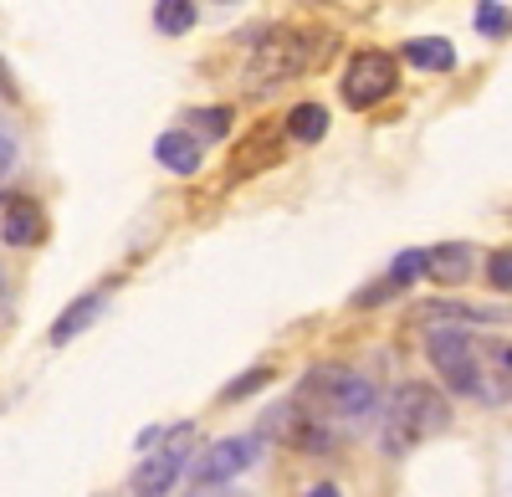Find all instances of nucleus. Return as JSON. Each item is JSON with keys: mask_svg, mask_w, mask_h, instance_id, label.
<instances>
[{"mask_svg": "<svg viewBox=\"0 0 512 497\" xmlns=\"http://www.w3.org/2000/svg\"><path fill=\"white\" fill-rule=\"evenodd\" d=\"M425 359L441 369V380L456 395H472L482 405H507L512 400V344L477 339L472 328H431Z\"/></svg>", "mask_w": 512, "mask_h": 497, "instance_id": "obj_1", "label": "nucleus"}, {"mask_svg": "<svg viewBox=\"0 0 512 497\" xmlns=\"http://www.w3.org/2000/svg\"><path fill=\"white\" fill-rule=\"evenodd\" d=\"M441 431H451V405H446V395H441L436 385L410 380V385H400V390L390 395L379 441H384V451H390V457H410L415 446L436 441Z\"/></svg>", "mask_w": 512, "mask_h": 497, "instance_id": "obj_2", "label": "nucleus"}, {"mask_svg": "<svg viewBox=\"0 0 512 497\" xmlns=\"http://www.w3.org/2000/svg\"><path fill=\"white\" fill-rule=\"evenodd\" d=\"M297 395H303L308 405H318L333 426H359V421H369V416H374V400H379L374 385L359 375V369H338V364L313 369Z\"/></svg>", "mask_w": 512, "mask_h": 497, "instance_id": "obj_3", "label": "nucleus"}, {"mask_svg": "<svg viewBox=\"0 0 512 497\" xmlns=\"http://www.w3.org/2000/svg\"><path fill=\"white\" fill-rule=\"evenodd\" d=\"M323 52H313V36L303 31H272L256 41V52H251V67H246V88L251 93H272L282 88V82L292 77H303Z\"/></svg>", "mask_w": 512, "mask_h": 497, "instance_id": "obj_4", "label": "nucleus"}, {"mask_svg": "<svg viewBox=\"0 0 512 497\" xmlns=\"http://www.w3.org/2000/svg\"><path fill=\"white\" fill-rule=\"evenodd\" d=\"M395 82H400V62L390 52H359L344 67V103L349 108H379L395 93Z\"/></svg>", "mask_w": 512, "mask_h": 497, "instance_id": "obj_5", "label": "nucleus"}, {"mask_svg": "<svg viewBox=\"0 0 512 497\" xmlns=\"http://www.w3.org/2000/svg\"><path fill=\"white\" fill-rule=\"evenodd\" d=\"M185 441H190V426H180L175 436H169V446H159L154 457H144L134 467V497H169V487H175V477L185 472Z\"/></svg>", "mask_w": 512, "mask_h": 497, "instance_id": "obj_6", "label": "nucleus"}, {"mask_svg": "<svg viewBox=\"0 0 512 497\" xmlns=\"http://www.w3.org/2000/svg\"><path fill=\"white\" fill-rule=\"evenodd\" d=\"M256 457H262V441L256 436H226L195 462V482H236Z\"/></svg>", "mask_w": 512, "mask_h": 497, "instance_id": "obj_7", "label": "nucleus"}, {"mask_svg": "<svg viewBox=\"0 0 512 497\" xmlns=\"http://www.w3.org/2000/svg\"><path fill=\"white\" fill-rule=\"evenodd\" d=\"M282 139H287V129H277V123H256V129L236 144V154H231V175L246 180V175H262V170H272V164H282Z\"/></svg>", "mask_w": 512, "mask_h": 497, "instance_id": "obj_8", "label": "nucleus"}, {"mask_svg": "<svg viewBox=\"0 0 512 497\" xmlns=\"http://www.w3.org/2000/svg\"><path fill=\"white\" fill-rule=\"evenodd\" d=\"M420 277H431L441 287H456L472 277V246L466 241H446V246H431V252H420Z\"/></svg>", "mask_w": 512, "mask_h": 497, "instance_id": "obj_9", "label": "nucleus"}, {"mask_svg": "<svg viewBox=\"0 0 512 497\" xmlns=\"http://www.w3.org/2000/svg\"><path fill=\"white\" fill-rule=\"evenodd\" d=\"M154 159L164 164L169 175H195V170H200V139L185 134V129H169V134H159Z\"/></svg>", "mask_w": 512, "mask_h": 497, "instance_id": "obj_10", "label": "nucleus"}, {"mask_svg": "<svg viewBox=\"0 0 512 497\" xmlns=\"http://www.w3.org/2000/svg\"><path fill=\"white\" fill-rule=\"evenodd\" d=\"M0 236L11 246H31L41 236V205L36 200H6L0 205Z\"/></svg>", "mask_w": 512, "mask_h": 497, "instance_id": "obj_11", "label": "nucleus"}, {"mask_svg": "<svg viewBox=\"0 0 512 497\" xmlns=\"http://www.w3.org/2000/svg\"><path fill=\"white\" fill-rule=\"evenodd\" d=\"M410 318H415V323H512V313L466 308V303H420Z\"/></svg>", "mask_w": 512, "mask_h": 497, "instance_id": "obj_12", "label": "nucleus"}, {"mask_svg": "<svg viewBox=\"0 0 512 497\" xmlns=\"http://www.w3.org/2000/svg\"><path fill=\"white\" fill-rule=\"evenodd\" d=\"M405 62L420 67V72H451L456 67V47L446 36H415V41H405Z\"/></svg>", "mask_w": 512, "mask_h": 497, "instance_id": "obj_13", "label": "nucleus"}, {"mask_svg": "<svg viewBox=\"0 0 512 497\" xmlns=\"http://www.w3.org/2000/svg\"><path fill=\"white\" fill-rule=\"evenodd\" d=\"M287 139H297V144H318L323 134H328V108L323 103H297L292 113H287Z\"/></svg>", "mask_w": 512, "mask_h": 497, "instance_id": "obj_14", "label": "nucleus"}, {"mask_svg": "<svg viewBox=\"0 0 512 497\" xmlns=\"http://www.w3.org/2000/svg\"><path fill=\"white\" fill-rule=\"evenodd\" d=\"M103 313V293H88V298H77L57 323H52V344H67V339H77L82 334V328H88L93 318Z\"/></svg>", "mask_w": 512, "mask_h": 497, "instance_id": "obj_15", "label": "nucleus"}, {"mask_svg": "<svg viewBox=\"0 0 512 497\" xmlns=\"http://www.w3.org/2000/svg\"><path fill=\"white\" fill-rule=\"evenodd\" d=\"M154 26L164 36H185L195 26V0H154Z\"/></svg>", "mask_w": 512, "mask_h": 497, "instance_id": "obj_16", "label": "nucleus"}, {"mask_svg": "<svg viewBox=\"0 0 512 497\" xmlns=\"http://www.w3.org/2000/svg\"><path fill=\"white\" fill-rule=\"evenodd\" d=\"M477 31H482L487 41H502V36L512 31V11L502 6V0H482V6H477Z\"/></svg>", "mask_w": 512, "mask_h": 497, "instance_id": "obj_17", "label": "nucleus"}, {"mask_svg": "<svg viewBox=\"0 0 512 497\" xmlns=\"http://www.w3.org/2000/svg\"><path fill=\"white\" fill-rule=\"evenodd\" d=\"M190 123H195L200 139H226L231 134V108H195Z\"/></svg>", "mask_w": 512, "mask_h": 497, "instance_id": "obj_18", "label": "nucleus"}, {"mask_svg": "<svg viewBox=\"0 0 512 497\" xmlns=\"http://www.w3.org/2000/svg\"><path fill=\"white\" fill-rule=\"evenodd\" d=\"M487 282L502 287V293H512V252H507V246L487 257Z\"/></svg>", "mask_w": 512, "mask_h": 497, "instance_id": "obj_19", "label": "nucleus"}, {"mask_svg": "<svg viewBox=\"0 0 512 497\" xmlns=\"http://www.w3.org/2000/svg\"><path fill=\"white\" fill-rule=\"evenodd\" d=\"M267 380H272V369L262 364V369H251V375H246V380H236V385H226V390H221V400H241V395H251V390H262Z\"/></svg>", "mask_w": 512, "mask_h": 497, "instance_id": "obj_20", "label": "nucleus"}, {"mask_svg": "<svg viewBox=\"0 0 512 497\" xmlns=\"http://www.w3.org/2000/svg\"><path fill=\"white\" fill-rule=\"evenodd\" d=\"M415 277H420V252H405V257H400V262L390 267V282H395L400 293H405V287H410Z\"/></svg>", "mask_w": 512, "mask_h": 497, "instance_id": "obj_21", "label": "nucleus"}, {"mask_svg": "<svg viewBox=\"0 0 512 497\" xmlns=\"http://www.w3.org/2000/svg\"><path fill=\"white\" fill-rule=\"evenodd\" d=\"M190 497H246V492H236V482H195Z\"/></svg>", "mask_w": 512, "mask_h": 497, "instance_id": "obj_22", "label": "nucleus"}, {"mask_svg": "<svg viewBox=\"0 0 512 497\" xmlns=\"http://www.w3.org/2000/svg\"><path fill=\"white\" fill-rule=\"evenodd\" d=\"M11 164H16V139H11L6 129H0V175H6Z\"/></svg>", "mask_w": 512, "mask_h": 497, "instance_id": "obj_23", "label": "nucleus"}, {"mask_svg": "<svg viewBox=\"0 0 512 497\" xmlns=\"http://www.w3.org/2000/svg\"><path fill=\"white\" fill-rule=\"evenodd\" d=\"M0 98H16V77H11L6 62H0Z\"/></svg>", "mask_w": 512, "mask_h": 497, "instance_id": "obj_24", "label": "nucleus"}, {"mask_svg": "<svg viewBox=\"0 0 512 497\" xmlns=\"http://www.w3.org/2000/svg\"><path fill=\"white\" fill-rule=\"evenodd\" d=\"M308 497H344V492H338L333 482H318V487H308Z\"/></svg>", "mask_w": 512, "mask_h": 497, "instance_id": "obj_25", "label": "nucleus"}]
</instances>
